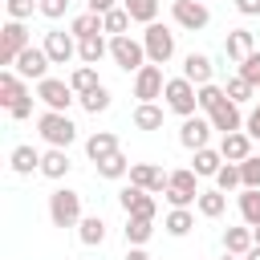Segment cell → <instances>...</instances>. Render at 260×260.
Listing matches in <instances>:
<instances>
[{"mask_svg":"<svg viewBox=\"0 0 260 260\" xmlns=\"http://www.w3.org/2000/svg\"><path fill=\"white\" fill-rule=\"evenodd\" d=\"M162 98H167V110H171V114H179V118H191V114L199 110V85H195V81H187L183 73L167 81Z\"/></svg>","mask_w":260,"mask_h":260,"instance_id":"cell-1","label":"cell"},{"mask_svg":"<svg viewBox=\"0 0 260 260\" xmlns=\"http://www.w3.org/2000/svg\"><path fill=\"white\" fill-rule=\"evenodd\" d=\"M37 130H41V138H45L49 146H65V150H69V142L77 138L73 118H69V114H61V110H45V114L37 118Z\"/></svg>","mask_w":260,"mask_h":260,"instance_id":"cell-2","label":"cell"},{"mask_svg":"<svg viewBox=\"0 0 260 260\" xmlns=\"http://www.w3.org/2000/svg\"><path fill=\"white\" fill-rule=\"evenodd\" d=\"M49 219H53V228H77L81 223V195L69 187H57L49 195Z\"/></svg>","mask_w":260,"mask_h":260,"instance_id":"cell-3","label":"cell"},{"mask_svg":"<svg viewBox=\"0 0 260 260\" xmlns=\"http://www.w3.org/2000/svg\"><path fill=\"white\" fill-rule=\"evenodd\" d=\"M142 49H146V61H150V65H167V61L175 57V32L154 20V24H146V32H142Z\"/></svg>","mask_w":260,"mask_h":260,"instance_id":"cell-4","label":"cell"},{"mask_svg":"<svg viewBox=\"0 0 260 260\" xmlns=\"http://www.w3.org/2000/svg\"><path fill=\"white\" fill-rule=\"evenodd\" d=\"M110 57H114V65H118L122 73H138V69L146 65V49H142V41H134L130 32L110 37Z\"/></svg>","mask_w":260,"mask_h":260,"instance_id":"cell-5","label":"cell"},{"mask_svg":"<svg viewBox=\"0 0 260 260\" xmlns=\"http://www.w3.org/2000/svg\"><path fill=\"white\" fill-rule=\"evenodd\" d=\"M32 41H28V28H24V20H8L4 28H0V65H16V57L28 49Z\"/></svg>","mask_w":260,"mask_h":260,"instance_id":"cell-6","label":"cell"},{"mask_svg":"<svg viewBox=\"0 0 260 260\" xmlns=\"http://www.w3.org/2000/svg\"><path fill=\"white\" fill-rule=\"evenodd\" d=\"M37 98L45 102V110H61V114L77 102L73 85H69V81H61V77H45V81H37Z\"/></svg>","mask_w":260,"mask_h":260,"instance_id":"cell-7","label":"cell"},{"mask_svg":"<svg viewBox=\"0 0 260 260\" xmlns=\"http://www.w3.org/2000/svg\"><path fill=\"white\" fill-rule=\"evenodd\" d=\"M118 203H122V211H126V215H138V219H154V211H158L154 195H150V191H142L138 183H126V187L118 191Z\"/></svg>","mask_w":260,"mask_h":260,"instance_id":"cell-8","label":"cell"},{"mask_svg":"<svg viewBox=\"0 0 260 260\" xmlns=\"http://www.w3.org/2000/svg\"><path fill=\"white\" fill-rule=\"evenodd\" d=\"M49 65H53V61H49L45 45H28V49L16 57V65H12V69H16L24 81H45V77H49Z\"/></svg>","mask_w":260,"mask_h":260,"instance_id":"cell-9","label":"cell"},{"mask_svg":"<svg viewBox=\"0 0 260 260\" xmlns=\"http://www.w3.org/2000/svg\"><path fill=\"white\" fill-rule=\"evenodd\" d=\"M171 16H175V24L187 28V32H199V28H207V20H211V12H207L203 0H175V4H171Z\"/></svg>","mask_w":260,"mask_h":260,"instance_id":"cell-10","label":"cell"},{"mask_svg":"<svg viewBox=\"0 0 260 260\" xmlns=\"http://www.w3.org/2000/svg\"><path fill=\"white\" fill-rule=\"evenodd\" d=\"M162 89H167V77H162V65H142L138 73H134V98L138 102H154V98H162Z\"/></svg>","mask_w":260,"mask_h":260,"instance_id":"cell-11","label":"cell"},{"mask_svg":"<svg viewBox=\"0 0 260 260\" xmlns=\"http://www.w3.org/2000/svg\"><path fill=\"white\" fill-rule=\"evenodd\" d=\"M45 53H49L53 65H69V61L77 57V37L65 32V28H49V32H45Z\"/></svg>","mask_w":260,"mask_h":260,"instance_id":"cell-12","label":"cell"},{"mask_svg":"<svg viewBox=\"0 0 260 260\" xmlns=\"http://www.w3.org/2000/svg\"><path fill=\"white\" fill-rule=\"evenodd\" d=\"M130 183H138V187L150 191V195H162L167 183H171V175H167L162 167H154V162H130Z\"/></svg>","mask_w":260,"mask_h":260,"instance_id":"cell-13","label":"cell"},{"mask_svg":"<svg viewBox=\"0 0 260 260\" xmlns=\"http://www.w3.org/2000/svg\"><path fill=\"white\" fill-rule=\"evenodd\" d=\"M207 138H211V118L203 114H191V118H183V126H179V142L187 146V150H203L207 146Z\"/></svg>","mask_w":260,"mask_h":260,"instance_id":"cell-14","label":"cell"},{"mask_svg":"<svg viewBox=\"0 0 260 260\" xmlns=\"http://www.w3.org/2000/svg\"><path fill=\"white\" fill-rule=\"evenodd\" d=\"M219 154H223V162H244V158L252 154V134H248V130L223 134V138H219Z\"/></svg>","mask_w":260,"mask_h":260,"instance_id":"cell-15","label":"cell"},{"mask_svg":"<svg viewBox=\"0 0 260 260\" xmlns=\"http://www.w3.org/2000/svg\"><path fill=\"white\" fill-rule=\"evenodd\" d=\"M207 118H211V130H219V134H232V130H244V114H240V106H236L232 98H228L223 106H215V110H211Z\"/></svg>","mask_w":260,"mask_h":260,"instance_id":"cell-16","label":"cell"},{"mask_svg":"<svg viewBox=\"0 0 260 260\" xmlns=\"http://www.w3.org/2000/svg\"><path fill=\"white\" fill-rule=\"evenodd\" d=\"M211 73H215V65H211V57H207V53H187V57H183V77H187V81L207 85V81H211Z\"/></svg>","mask_w":260,"mask_h":260,"instance_id":"cell-17","label":"cell"},{"mask_svg":"<svg viewBox=\"0 0 260 260\" xmlns=\"http://www.w3.org/2000/svg\"><path fill=\"white\" fill-rule=\"evenodd\" d=\"M85 154H89V162H102V158L118 154V134H110V130H93V134L85 138Z\"/></svg>","mask_w":260,"mask_h":260,"instance_id":"cell-18","label":"cell"},{"mask_svg":"<svg viewBox=\"0 0 260 260\" xmlns=\"http://www.w3.org/2000/svg\"><path fill=\"white\" fill-rule=\"evenodd\" d=\"M69 167H73V162H69V150H65V146H49V150L41 154V175H45V179H65Z\"/></svg>","mask_w":260,"mask_h":260,"instance_id":"cell-19","label":"cell"},{"mask_svg":"<svg viewBox=\"0 0 260 260\" xmlns=\"http://www.w3.org/2000/svg\"><path fill=\"white\" fill-rule=\"evenodd\" d=\"M24 93H28V89H24V77H20L16 69H4V73H0V106L8 110V106H16Z\"/></svg>","mask_w":260,"mask_h":260,"instance_id":"cell-20","label":"cell"},{"mask_svg":"<svg viewBox=\"0 0 260 260\" xmlns=\"http://www.w3.org/2000/svg\"><path fill=\"white\" fill-rule=\"evenodd\" d=\"M8 162H12V171H16V175H32V171H41V150H37V146H28V142H20V146H12Z\"/></svg>","mask_w":260,"mask_h":260,"instance_id":"cell-21","label":"cell"},{"mask_svg":"<svg viewBox=\"0 0 260 260\" xmlns=\"http://www.w3.org/2000/svg\"><path fill=\"white\" fill-rule=\"evenodd\" d=\"M77 240H81L85 248H102V244H106V219H102V215H81Z\"/></svg>","mask_w":260,"mask_h":260,"instance_id":"cell-22","label":"cell"},{"mask_svg":"<svg viewBox=\"0 0 260 260\" xmlns=\"http://www.w3.org/2000/svg\"><path fill=\"white\" fill-rule=\"evenodd\" d=\"M256 244V232L244 223V228H223V252H236V256H248Z\"/></svg>","mask_w":260,"mask_h":260,"instance_id":"cell-23","label":"cell"},{"mask_svg":"<svg viewBox=\"0 0 260 260\" xmlns=\"http://www.w3.org/2000/svg\"><path fill=\"white\" fill-rule=\"evenodd\" d=\"M77 57H81V65H98L102 57H110V41L98 32V37H81L77 41Z\"/></svg>","mask_w":260,"mask_h":260,"instance_id":"cell-24","label":"cell"},{"mask_svg":"<svg viewBox=\"0 0 260 260\" xmlns=\"http://www.w3.org/2000/svg\"><path fill=\"white\" fill-rule=\"evenodd\" d=\"M195 207H199V215H207V219H219V215L228 211V191H219V187H211V191H199Z\"/></svg>","mask_w":260,"mask_h":260,"instance_id":"cell-25","label":"cell"},{"mask_svg":"<svg viewBox=\"0 0 260 260\" xmlns=\"http://www.w3.org/2000/svg\"><path fill=\"white\" fill-rule=\"evenodd\" d=\"M223 49H228V57H232V61H244V57H252V53H256V45H252V32H248V28H232V32H228V41H223Z\"/></svg>","mask_w":260,"mask_h":260,"instance_id":"cell-26","label":"cell"},{"mask_svg":"<svg viewBox=\"0 0 260 260\" xmlns=\"http://www.w3.org/2000/svg\"><path fill=\"white\" fill-rule=\"evenodd\" d=\"M236 203H240V219L248 228H260V187H244Z\"/></svg>","mask_w":260,"mask_h":260,"instance_id":"cell-27","label":"cell"},{"mask_svg":"<svg viewBox=\"0 0 260 260\" xmlns=\"http://www.w3.org/2000/svg\"><path fill=\"white\" fill-rule=\"evenodd\" d=\"M219 167H223V154L219 150H211V146H203V150H195V162H191V171L199 175V179H215L219 175Z\"/></svg>","mask_w":260,"mask_h":260,"instance_id":"cell-28","label":"cell"},{"mask_svg":"<svg viewBox=\"0 0 260 260\" xmlns=\"http://www.w3.org/2000/svg\"><path fill=\"white\" fill-rule=\"evenodd\" d=\"M171 191H183L187 195V203H195L199 199V175L191 171V167H183V171H171V183H167Z\"/></svg>","mask_w":260,"mask_h":260,"instance_id":"cell-29","label":"cell"},{"mask_svg":"<svg viewBox=\"0 0 260 260\" xmlns=\"http://www.w3.org/2000/svg\"><path fill=\"white\" fill-rule=\"evenodd\" d=\"M69 32L81 41V37H98V32H106V24H102V12H81V16H73L69 20Z\"/></svg>","mask_w":260,"mask_h":260,"instance_id":"cell-30","label":"cell"},{"mask_svg":"<svg viewBox=\"0 0 260 260\" xmlns=\"http://www.w3.org/2000/svg\"><path fill=\"white\" fill-rule=\"evenodd\" d=\"M162 228H167L171 236H187V232L195 228V211H191V207H171L167 219H162Z\"/></svg>","mask_w":260,"mask_h":260,"instance_id":"cell-31","label":"cell"},{"mask_svg":"<svg viewBox=\"0 0 260 260\" xmlns=\"http://www.w3.org/2000/svg\"><path fill=\"white\" fill-rule=\"evenodd\" d=\"M102 24H106V32L110 37H122V32H130V24H134V16L118 4V8H110V12H102Z\"/></svg>","mask_w":260,"mask_h":260,"instance_id":"cell-32","label":"cell"},{"mask_svg":"<svg viewBox=\"0 0 260 260\" xmlns=\"http://www.w3.org/2000/svg\"><path fill=\"white\" fill-rule=\"evenodd\" d=\"M134 126H138V130H158V126H162V106H154V102H138V110H134Z\"/></svg>","mask_w":260,"mask_h":260,"instance_id":"cell-33","label":"cell"},{"mask_svg":"<svg viewBox=\"0 0 260 260\" xmlns=\"http://www.w3.org/2000/svg\"><path fill=\"white\" fill-rule=\"evenodd\" d=\"M126 244H146L154 236V219H138V215H126Z\"/></svg>","mask_w":260,"mask_h":260,"instance_id":"cell-34","label":"cell"},{"mask_svg":"<svg viewBox=\"0 0 260 260\" xmlns=\"http://www.w3.org/2000/svg\"><path fill=\"white\" fill-rule=\"evenodd\" d=\"M122 8H126L138 24H154V20H158V0H122Z\"/></svg>","mask_w":260,"mask_h":260,"instance_id":"cell-35","label":"cell"},{"mask_svg":"<svg viewBox=\"0 0 260 260\" xmlns=\"http://www.w3.org/2000/svg\"><path fill=\"white\" fill-rule=\"evenodd\" d=\"M69 85H73V93L81 98V93H89V89L102 85V81H98V69H93V65H77V69L69 73Z\"/></svg>","mask_w":260,"mask_h":260,"instance_id":"cell-36","label":"cell"},{"mask_svg":"<svg viewBox=\"0 0 260 260\" xmlns=\"http://www.w3.org/2000/svg\"><path fill=\"white\" fill-rule=\"evenodd\" d=\"M223 89H228V98H232L236 106H244V102H252V98H256V85H252L248 77H240V73H236V77H228V85H223Z\"/></svg>","mask_w":260,"mask_h":260,"instance_id":"cell-37","label":"cell"},{"mask_svg":"<svg viewBox=\"0 0 260 260\" xmlns=\"http://www.w3.org/2000/svg\"><path fill=\"white\" fill-rule=\"evenodd\" d=\"M223 102H228V89H223V85H215V81L199 85V110H203V114H211V110L223 106Z\"/></svg>","mask_w":260,"mask_h":260,"instance_id":"cell-38","label":"cell"},{"mask_svg":"<svg viewBox=\"0 0 260 260\" xmlns=\"http://www.w3.org/2000/svg\"><path fill=\"white\" fill-rule=\"evenodd\" d=\"M98 167V175L102 179H122V175H130V162H126V154L118 150V154H110V158H102V162H93Z\"/></svg>","mask_w":260,"mask_h":260,"instance_id":"cell-39","label":"cell"},{"mask_svg":"<svg viewBox=\"0 0 260 260\" xmlns=\"http://www.w3.org/2000/svg\"><path fill=\"white\" fill-rule=\"evenodd\" d=\"M77 102H81L89 114H106V110H110V89H106V85H93V89H89V93H81Z\"/></svg>","mask_w":260,"mask_h":260,"instance_id":"cell-40","label":"cell"},{"mask_svg":"<svg viewBox=\"0 0 260 260\" xmlns=\"http://www.w3.org/2000/svg\"><path fill=\"white\" fill-rule=\"evenodd\" d=\"M215 187H219V191H236V187H244L240 162H223V167H219V175H215Z\"/></svg>","mask_w":260,"mask_h":260,"instance_id":"cell-41","label":"cell"},{"mask_svg":"<svg viewBox=\"0 0 260 260\" xmlns=\"http://www.w3.org/2000/svg\"><path fill=\"white\" fill-rule=\"evenodd\" d=\"M8 20H28L32 12H41V0H4Z\"/></svg>","mask_w":260,"mask_h":260,"instance_id":"cell-42","label":"cell"},{"mask_svg":"<svg viewBox=\"0 0 260 260\" xmlns=\"http://www.w3.org/2000/svg\"><path fill=\"white\" fill-rule=\"evenodd\" d=\"M240 175H244V187H260V154H248L240 162Z\"/></svg>","mask_w":260,"mask_h":260,"instance_id":"cell-43","label":"cell"},{"mask_svg":"<svg viewBox=\"0 0 260 260\" xmlns=\"http://www.w3.org/2000/svg\"><path fill=\"white\" fill-rule=\"evenodd\" d=\"M240 77H248V81L260 89V49H256L252 57H244V61H240Z\"/></svg>","mask_w":260,"mask_h":260,"instance_id":"cell-44","label":"cell"},{"mask_svg":"<svg viewBox=\"0 0 260 260\" xmlns=\"http://www.w3.org/2000/svg\"><path fill=\"white\" fill-rule=\"evenodd\" d=\"M69 12V0H41V16L45 20H61Z\"/></svg>","mask_w":260,"mask_h":260,"instance_id":"cell-45","label":"cell"},{"mask_svg":"<svg viewBox=\"0 0 260 260\" xmlns=\"http://www.w3.org/2000/svg\"><path fill=\"white\" fill-rule=\"evenodd\" d=\"M28 114H32V93H24L16 106H8V118H12V122H24Z\"/></svg>","mask_w":260,"mask_h":260,"instance_id":"cell-46","label":"cell"},{"mask_svg":"<svg viewBox=\"0 0 260 260\" xmlns=\"http://www.w3.org/2000/svg\"><path fill=\"white\" fill-rule=\"evenodd\" d=\"M236 12L240 16H260V0H236Z\"/></svg>","mask_w":260,"mask_h":260,"instance_id":"cell-47","label":"cell"},{"mask_svg":"<svg viewBox=\"0 0 260 260\" xmlns=\"http://www.w3.org/2000/svg\"><path fill=\"white\" fill-rule=\"evenodd\" d=\"M244 130H248L252 138H260V106H256V110H252V114L244 118Z\"/></svg>","mask_w":260,"mask_h":260,"instance_id":"cell-48","label":"cell"},{"mask_svg":"<svg viewBox=\"0 0 260 260\" xmlns=\"http://www.w3.org/2000/svg\"><path fill=\"white\" fill-rule=\"evenodd\" d=\"M89 4V12H110V8H118L122 0H85Z\"/></svg>","mask_w":260,"mask_h":260,"instance_id":"cell-49","label":"cell"},{"mask_svg":"<svg viewBox=\"0 0 260 260\" xmlns=\"http://www.w3.org/2000/svg\"><path fill=\"white\" fill-rule=\"evenodd\" d=\"M126 260H150V256H146L142 244H130V248H126Z\"/></svg>","mask_w":260,"mask_h":260,"instance_id":"cell-50","label":"cell"},{"mask_svg":"<svg viewBox=\"0 0 260 260\" xmlns=\"http://www.w3.org/2000/svg\"><path fill=\"white\" fill-rule=\"evenodd\" d=\"M244 260H260V244H252V252H248Z\"/></svg>","mask_w":260,"mask_h":260,"instance_id":"cell-51","label":"cell"},{"mask_svg":"<svg viewBox=\"0 0 260 260\" xmlns=\"http://www.w3.org/2000/svg\"><path fill=\"white\" fill-rule=\"evenodd\" d=\"M219 260H244V256H236V252H223V256H219Z\"/></svg>","mask_w":260,"mask_h":260,"instance_id":"cell-52","label":"cell"},{"mask_svg":"<svg viewBox=\"0 0 260 260\" xmlns=\"http://www.w3.org/2000/svg\"><path fill=\"white\" fill-rule=\"evenodd\" d=\"M252 232H256V244H260V228H252Z\"/></svg>","mask_w":260,"mask_h":260,"instance_id":"cell-53","label":"cell"}]
</instances>
